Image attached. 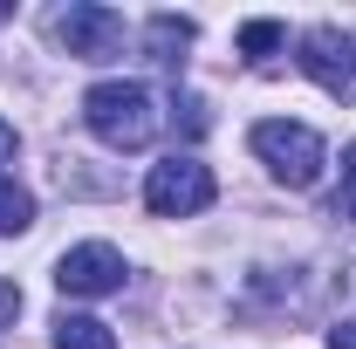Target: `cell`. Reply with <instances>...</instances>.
<instances>
[{
	"label": "cell",
	"mask_w": 356,
	"mask_h": 349,
	"mask_svg": "<svg viewBox=\"0 0 356 349\" xmlns=\"http://www.w3.org/2000/svg\"><path fill=\"white\" fill-rule=\"evenodd\" d=\"M83 124L110 151H144L151 137H158V96L144 83H96L83 96Z\"/></svg>",
	"instance_id": "obj_1"
},
{
	"label": "cell",
	"mask_w": 356,
	"mask_h": 349,
	"mask_svg": "<svg viewBox=\"0 0 356 349\" xmlns=\"http://www.w3.org/2000/svg\"><path fill=\"white\" fill-rule=\"evenodd\" d=\"M254 158H261L267 172L281 178L288 192H309L315 178H322V165H329V144H322V131H309V124H288V117H267V124H254Z\"/></svg>",
	"instance_id": "obj_2"
},
{
	"label": "cell",
	"mask_w": 356,
	"mask_h": 349,
	"mask_svg": "<svg viewBox=\"0 0 356 349\" xmlns=\"http://www.w3.org/2000/svg\"><path fill=\"white\" fill-rule=\"evenodd\" d=\"M144 206L158 219H192L213 206V172L199 165V158H165V165H151L144 178Z\"/></svg>",
	"instance_id": "obj_3"
},
{
	"label": "cell",
	"mask_w": 356,
	"mask_h": 349,
	"mask_svg": "<svg viewBox=\"0 0 356 349\" xmlns=\"http://www.w3.org/2000/svg\"><path fill=\"white\" fill-rule=\"evenodd\" d=\"M295 62H302V76H309L322 96H336V103H356V42L343 35V28H329V21H322V28H309Z\"/></svg>",
	"instance_id": "obj_4"
},
{
	"label": "cell",
	"mask_w": 356,
	"mask_h": 349,
	"mask_svg": "<svg viewBox=\"0 0 356 349\" xmlns=\"http://www.w3.org/2000/svg\"><path fill=\"white\" fill-rule=\"evenodd\" d=\"M55 42L76 62H110V55H124V14L96 7V0H76V7L55 14Z\"/></svg>",
	"instance_id": "obj_5"
},
{
	"label": "cell",
	"mask_w": 356,
	"mask_h": 349,
	"mask_svg": "<svg viewBox=\"0 0 356 349\" xmlns=\"http://www.w3.org/2000/svg\"><path fill=\"white\" fill-rule=\"evenodd\" d=\"M55 288L62 295H117L124 288V254L110 240H83L55 261Z\"/></svg>",
	"instance_id": "obj_6"
},
{
	"label": "cell",
	"mask_w": 356,
	"mask_h": 349,
	"mask_svg": "<svg viewBox=\"0 0 356 349\" xmlns=\"http://www.w3.org/2000/svg\"><path fill=\"white\" fill-rule=\"evenodd\" d=\"M192 35H199V28H192L185 14H151V62L178 76V62H185V48H192Z\"/></svg>",
	"instance_id": "obj_7"
},
{
	"label": "cell",
	"mask_w": 356,
	"mask_h": 349,
	"mask_svg": "<svg viewBox=\"0 0 356 349\" xmlns=\"http://www.w3.org/2000/svg\"><path fill=\"white\" fill-rule=\"evenodd\" d=\"M55 349H117V336L96 315H55Z\"/></svg>",
	"instance_id": "obj_8"
},
{
	"label": "cell",
	"mask_w": 356,
	"mask_h": 349,
	"mask_svg": "<svg viewBox=\"0 0 356 349\" xmlns=\"http://www.w3.org/2000/svg\"><path fill=\"white\" fill-rule=\"evenodd\" d=\"M28 226H35V192L0 178V233H28Z\"/></svg>",
	"instance_id": "obj_9"
},
{
	"label": "cell",
	"mask_w": 356,
	"mask_h": 349,
	"mask_svg": "<svg viewBox=\"0 0 356 349\" xmlns=\"http://www.w3.org/2000/svg\"><path fill=\"white\" fill-rule=\"evenodd\" d=\"M281 42H288V28H281V21H247V28H240V55H247V62L274 55Z\"/></svg>",
	"instance_id": "obj_10"
},
{
	"label": "cell",
	"mask_w": 356,
	"mask_h": 349,
	"mask_svg": "<svg viewBox=\"0 0 356 349\" xmlns=\"http://www.w3.org/2000/svg\"><path fill=\"white\" fill-rule=\"evenodd\" d=\"M336 219H350V226H356V144L343 151V192H336Z\"/></svg>",
	"instance_id": "obj_11"
},
{
	"label": "cell",
	"mask_w": 356,
	"mask_h": 349,
	"mask_svg": "<svg viewBox=\"0 0 356 349\" xmlns=\"http://www.w3.org/2000/svg\"><path fill=\"white\" fill-rule=\"evenodd\" d=\"M14 315H21V288L0 281V329H14Z\"/></svg>",
	"instance_id": "obj_12"
},
{
	"label": "cell",
	"mask_w": 356,
	"mask_h": 349,
	"mask_svg": "<svg viewBox=\"0 0 356 349\" xmlns=\"http://www.w3.org/2000/svg\"><path fill=\"white\" fill-rule=\"evenodd\" d=\"M329 349H356V322H336L329 329Z\"/></svg>",
	"instance_id": "obj_13"
},
{
	"label": "cell",
	"mask_w": 356,
	"mask_h": 349,
	"mask_svg": "<svg viewBox=\"0 0 356 349\" xmlns=\"http://www.w3.org/2000/svg\"><path fill=\"white\" fill-rule=\"evenodd\" d=\"M14 151H21V137H14V124H7V117H0V165H7Z\"/></svg>",
	"instance_id": "obj_14"
}]
</instances>
